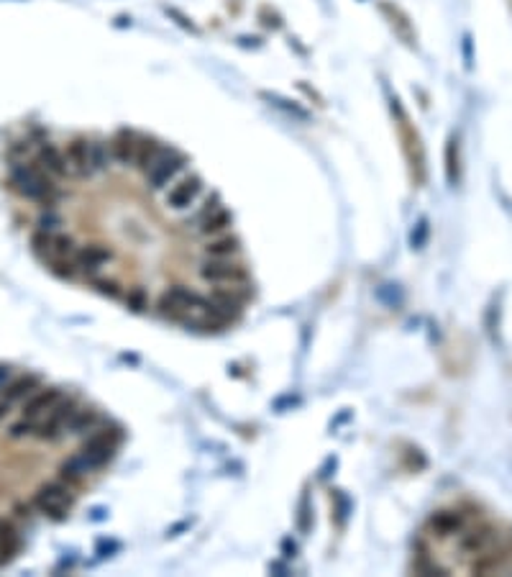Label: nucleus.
Here are the masks:
<instances>
[{
    "label": "nucleus",
    "instance_id": "33",
    "mask_svg": "<svg viewBox=\"0 0 512 577\" xmlns=\"http://www.w3.org/2000/svg\"><path fill=\"white\" fill-rule=\"evenodd\" d=\"M90 519L102 521V519H105V508H95V511H90Z\"/></svg>",
    "mask_w": 512,
    "mask_h": 577
},
{
    "label": "nucleus",
    "instance_id": "15",
    "mask_svg": "<svg viewBox=\"0 0 512 577\" xmlns=\"http://www.w3.org/2000/svg\"><path fill=\"white\" fill-rule=\"evenodd\" d=\"M97 421H100V413H97V408H92V405H82L80 403V408L72 413L70 423H67V429H64V434L67 436H82V434H90V431L95 429Z\"/></svg>",
    "mask_w": 512,
    "mask_h": 577
},
{
    "label": "nucleus",
    "instance_id": "4",
    "mask_svg": "<svg viewBox=\"0 0 512 577\" xmlns=\"http://www.w3.org/2000/svg\"><path fill=\"white\" fill-rule=\"evenodd\" d=\"M33 508L44 513L46 519L51 521H64L67 513H70L72 503H75V495H72V487L64 485V482H44L38 487L31 498Z\"/></svg>",
    "mask_w": 512,
    "mask_h": 577
},
{
    "label": "nucleus",
    "instance_id": "19",
    "mask_svg": "<svg viewBox=\"0 0 512 577\" xmlns=\"http://www.w3.org/2000/svg\"><path fill=\"white\" fill-rule=\"evenodd\" d=\"M92 472H95V467H92V462H90L82 452L67 457V459L62 462V467H59L62 480H72V482L82 480V477H87V474H92Z\"/></svg>",
    "mask_w": 512,
    "mask_h": 577
},
{
    "label": "nucleus",
    "instance_id": "32",
    "mask_svg": "<svg viewBox=\"0 0 512 577\" xmlns=\"http://www.w3.org/2000/svg\"><path fill=\"white\" fill-rule=\"evenodd\" d=\"M11 400H6V397H0V421H3V418L8 416V413H11Z\"/></svg>",
    "mask_w": 512,
    "mask_h": 577
},
{
    "label": "nucleus",
    "instance_id": "8",
    "mask_svg": "<svg viewBox=\"0 0 512 577\" xmlns=\"http://www.w3.org/2000/svg\"><path fill=\"white\" fill-rule=\"evenodd\" d=\"M110 259H113V251H110L108 246H102V244H85V246H77L75 251L77 269H80V275H85L87 280L100 275L102 267H105Z\"/></svg>",
    "mask_w": 512,
    "mask_h": 577
},
{
    "label": "nucleus",
    "instance_id": "22",
    "mask_svg": "<svg viewBox=\"0 0 512 577\" xmlns=\"http://www.w3.org/2000/svg\"><path fill=\"white\" fill-rule=\"evenodd\" d=\"M218 208H220V198L213 195V192H205L203 200H200V205H198V211H190V216L185 218V224L190 226V229H195L203 218H208L213 211H218Z\"/></svg>",
    "mask_w": 512,
    "mask_h": 577
},
{
    "label": "nucleus",
    "instance_id": "7",
    "mask_svg": "<svg viewBox=\"0 0 512 577\" xmlns=\"http://www.w3.org/2000/svg\"><path fill=\"white\" fill-rule=\"evenodd\" d=\"M77 408H80V397L62 395V400L38 421L36 436L41 442H57L59 436H64V429H67V423H70L72 413H75Z\"/></svg>",
    "mask_w": 512,
    "mask_h": 577
},
{
    "label": "nucleus",
    "instance_id": "26",
    "mask_svg": "<svg viewBox=\"0 0 512 577\" xmlns=\"http://www.w3.org/2000/svg\"><path fill=\"white\" fill-rule=\"evenodd\" d=\"M62 216L57 213V208H44L41 211V216H38L36 221V229L41 231H62Z\"/></svg>",
    "mask_w": 512,
    "mask_h": 577
},
{
    "label": "nucleus",
    "instance_id": "16",
    "mask_svg": "<svg viewBox=\"0 0 512 577\" xmlns=\"http://www.w3.org/2000/svg\"><path fill=\"white\" fill-rule=\"evenodd\" d=\"M87 165H90V175L95 177L100 172H108L110 165H113V154H110V144L102 139H90L87 144Z\"/></svg>",
    "mask_w": 512,
    "mask_h": 577
},
{
    "label": "nucleus",
    "instance_id": "24",
    "mask_svg": "<svg viewBox=\"0 0 512 577\" xmlns=\"http://www.w3.org/2000/svg\"><path fill=\"white\" fill-rule=\"evenodd\" d=\"M446 172H448V182L451 185H456L461 177V160H459V139L456 136H451V141H448V149H446Z\"/></svg>",
    "mask_w": 512,
    "mask_h": 577
},
{
    "label": "nucleus",
    "instance_id": "9",
    "mask_svg": "<svg viewBox=\"0 0 512 577\" xmlns=\"http://www.w3.org/2000/svg\"><path fill=\"white\" fill-rule=\"evenodd\" d=\"M36 162L46 175H51L54 180H64L72 177L70 175V165H67V157H64V149H59L54 141H41L36 147Z\"/></svg>",
    "mask_w": 512,
    "mask_h": 577
},
{
    "label": "nucleus",
    "instance_id": "29",
    "mask_svg": "<svg viewBox=\"0 0 512 577\" xmlns=\"http://www.w3.org/2000/svg\"><path fill=\"white\" fill-rule=\"evenodd\" d=\"M425 239H428V221L422 218V221H417L415 231H412V236H410V244H412V249H420L422 244H425Z\"/></svg>",
    "mask_w": 512,
    "mask_h": 577
},
{
    "label": "nucleus",
    "instance_id": "2",
    "mask_svg": "<svg viewBox=\"0 0 512 577\" xmlns=\"http://www.w3.org/2000/svg\"><path fill=\"white\" fill-rule=\"evenodd\" d=\"M187 165H190V160H187L185 154L179 152V149H172L164 144L161 152L151 160V165L146 167V172H144L146 185L151 187V190H166L179 175L187 172Z\"/></svg>",
    "mask_w": 512,
    "mask_h": 577
},
{
    "label": "nucleus",
    "instance_id": "14",
    "mask_svg": "<svg viewBox=\"0 0 512 577\" xmlns=\"http://www.w3.org/2000/svg\"><path fill=\"white\" fill-rule=\"evenodd\" d=\"M464 516H461L459 511H435L433 516H430V521H428V526H430V531L435 534V536H441V539H446V536H454V534H459V531H464Z\"/></svg>",
    "mask_w": 512,
    "mask_h": 577
},
{
    "label": "nucleus",
    "instance_id": "27",
    "mask_svg": "<svg viewBox=\"0 0 512 577\" xmlns=\"http://www.w3.org/2000/svg\"><path fill=\"white\" fill-rule=\"evenodd\" d=\"M297 526H300L302 534H310L313 529V503H310V495H302V503H300V513H297Z\"/></svg>",
    "mask_w": 512,
    "mask_h": 577
},
{
    "label": "nucleus",
    "instance_id": "5",
    "mask_svg": "<svg viewBox=\"0 0 512 577\" xmlns=\"http://www.w3.org/2000/svg\"><path fill=\"white\" fill-rule=\"evenodd\" d=\"M118 439H121V429H118V426H100V429L90 431L85 444L80 447V452L92 462V467L100 469L115 457V452H118Z\"/></svg>",
    "mask_w": 512,
    "mask_h": 577
},
{
    "label": "nucleus",
    "instance_id": "21",
    "mask_svg": "<svg viewBox=\"0 0 512 577\" xmlns=\"http://www.w3.org/2000/svg\"><path fill=\"white\" fill-rule=\"evenodd\" d=\"M18 546H21L18 531H16L8 521L0 519V567H3V564H8L13 557H16Z\"/></svg>",
    "mask_w": 512,
    "mask_h": 577
},
{
    "label": "nucleus",
    "instance_id": "31",
    "mask_svg": "<svg viewBox=\"0 0 512 577\" xmlns=\"http://www.w3.org/2000/svg\"><path fill=\"white\" fill-rule=\"evenodd\" d=\"M8 380H11V367H8V365H0V390L6 388Z\"/></svg>",
    "mask_w": 512,
    "mask_h": 577
},
{
    "label": "nucleus",
    "instance_id": "6",
    "mask_svg": "<svg viewBox=\"0 0 512 577\" xmlns=\"http://www.w3.org/2000/svg\"><path fill=\"white\" fill-rule=\"evenodd\" d=\"M203 195H205L203 180H200L198 175L185 172V175H179L172 185L164 190V203H166V208H172V211L185 213V211H190L192 203H195L198 198H203Z\"/></svg>",
    "mask_w": 512,
    "mask_h": 577
},
{
    "label": "nucleus",
    "instance_id": "23",
    "mask_svg": "<svg viewBox=\"0 0 512 577\" xmlns=\"http://www.w3.org/2000/svg\"><path fill=\"white\" fill-rule=\"evenodd\" d=\"M90 285H92V290L105 295V298H123V285L121 280H115V277L95 275V277H90Z\"/></svg>",
    "mask_w": 512,
    "mask_h": 577
},
{
    "label": "nucleus",
    "instance_id": "18",
    "mask_svg": "<svg viewBox=\"0 0 512 577\" xmlns=\"http://www.w3.org/2000/svg\"><path fill=\"white\" fill-rule=\"evenodd\" d=\"M38 385H41V378H38V375H18V378L8 380L6 388H3L0 393H3L6 400L16 403V400H26V397L36 390Z\"/></svg>",
    "mask_w": 512,
    "mask_h": 577
},
{
    "label": "nucleus",
    "instance_id": "28",
    "mask_svg": "<svg viewBox=\"0 0 512 577\" xmlns=\"http://www.w3.org/2000/svg\"><path fill=\"white\" fill-rule=\"evenodd\" d=\"M36 429H38V421L36 418H21V421H16L11 426V436L13 439H21V436H36Z\"/></svg>",
    "mask_w": 512,
    "mask_h": 577
},
{
    "label": "nucleus",
    "instance_id": "10",
    "mask_svg": "<svg viewBox=\"0 0 512 577\" xmlns=\"http://www.w3.org/2000/svg\"><path fill=\"white\" fill-rule=\"evenodd\" d=\"M139 136H141V131H134V128H121V131H115L113 139H108L113 162H118L121 167H134Z\"/></svg>",
    "mask_w": 512,
    "mask_h": 577
},
{
    "label": "nucleus",
    "instance_id": "25",
    "mask_svg": "<svg viewBox=\"0 0 512 577\" xmlns=\"http://www.w3.org/2000/svg\"><path fill=\"white\" fill-rule=\"evenodd\" d=\"M126 303H128V311H134V313H146V308H149V290L141 288V285H136V288H131V293H128Z\"/></svg>",
    "mask_w": 512,
    "mask_h": 577
},
{
    "label": "nucleus",
    "instance_id": "11",
    "mask_svg": "<svg viewBox=\"0 0 512 577\" xmlns=\"http://www.w3.org/2000/svg\"><path fill=\"white\" fill-rule=\"evenodd\" d=\"M62 395L64 393L59 390V388H41L38 385L36 390L31 393V395L26 397V403H23V416L26 418H41V416H46L54 405L62 400Z\"/></svg>",
    "mask_w": 512,
    "mask_h": 577
},
{
    "label": "nucleus",
    "instance_id": "12",
    "mask_svg": "<svg viewBox=\"0 0 512 577\" xmlns=\"http://www.w3.org/2000/svg\"><path fill=\"white\" fill-rule=\"evenodd\" d=\"M87 144H90L87 136H77V139H72L70 144H67V149H64V157H67L72 177H82V180L92 177V175H90V165H87Z\"/></svg>",
    "mask_w": 512,
    "mask_h": 577
},
{
    "label": "nucleus",
    "instance_id": "17",
    "mask_svg": "<svg viewBox=\"0 0 512 577\" xmlns=\"http://www.w3.org/2000/svg\"><path fill=\"white\" fill-rule=\"evenodd\" d=\"M203 254L205 256H238L241 254V241H238V236H233L230 231H225L220 236L205 239Z\"/></svg>",
    "mask_w": 512,
    "mask_h": 577
},
{
    "label": "nucleus",
    "instance_id": "1",
    "mask_svg": "<svg viewBox=\"0 0 512 577\" xmlns=\"http://www.w3.org/2000/svg\"><path fill=\"white\" fill-rule=\"evenodd\" d=\"M59 180L46 175L36 162H13L11 165V185L21 198L33 200L44 208H57V200L62 198V190L57 185Z\"/></svg>",
    "mask_w": 512,
    "mask_h": 577
},
{
    "label": "nucleus",
    "instance_id": "3",
    "mask_svg": "<svg viewBox=\"0 0 512 577\" xmlns=\"http://www.w3.org/2000/svg\"><path fill=\"white\" fill-rule=\"evenodd\" d=\"M198 277L208 285H238L249 282V269L236 256H205L198 267Z\"/></svg>",
    "mask_w": 512,
    "mask_h": 577
},
{
    "label": "nucleus",
    "instance_id": "13",
    "mask_svg": "<svg viewBox=\"0 0 512 577\" xmlns=\"http://www.w3.org/2000/svg\"><path fill=\"white\" fill-rule=\"evenodd\" d=\"M230 226H233V216H230L228 208H218V211H213L208 218H203L198 226H195V234L203 239H213V236H220V234H225V231H230Z\"/></svg>",
    "mask_w": 512,
    "mask_h": 577
},
{
    "label": "nucleus",
    "instance_id": "20",
    "mask_svg": "<svg viewBox=\"0 0 512 577\" xmlns=\"http://www.w3.org/2000/svg\"><path fill=\"white\" fill-rule=\"evenodd\" d=\"M494 541V531L489 526H479V529H471V531L461 534V541H459V549L464 551H471V554H481L486 546Z\"/></svg>",
    "mask_w": 512,
    "mask_h": 577
},
{
    "label": "nucleus",
    "instance_id": "30",
    "mask_svg": "<svg viewBox=\"0 0 512 577\" xmlns=\"http://www.w3.org/2000/svg\"><path fill=\"white\" fill-rule=\"evenodd\" d=\"M121 549V544H118V541H113V539H110V541H100V544H97V554H100V557H110V554H113V551H118Z\"/></svg>",
    "mask_w": 512,
    "mask_h": 577
}]
</instances>
